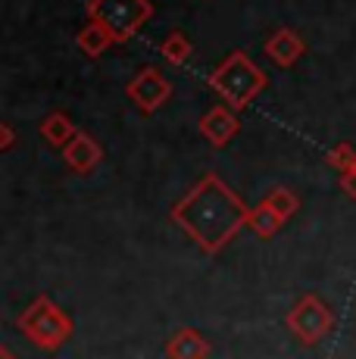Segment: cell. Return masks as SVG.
<instances>
[{
    "label": "cell",
    "mask_w": 356,
    "mask_h": 359,
    "mask_svg": "<svg viewBox=\"0 0 356 359\" xmlns=\"http://www.w3.org/2000/svg\"><path fill=\"white\" fill-rule=\"evenodd\" d=\"M85 13L88 22H97L100 29H107L116 44H125L153 16V4L150 0H88Z\"/></svg>",
    "instance_id": "obj_4"
},
{
    "label": "cell",
    "mask_w": 356,
    "mask_h": 359,
    "mask_svg": "<svg viewBox=\"0 0 356 359\" xmlns=\"http://www.w3.org/2000/svg\"><path fill=\"white\" fill-rule=\"evenodd\" d=\"M63 163L75 175H91V172L104 163V147H100V141L91 131H78L63 147Z\"/></svg>",
    "instance_id": "obj_8"
},
{
    "label": "cell",
    "mask_w": 356,
    "mask_h": 359,
    "mask_svg": "<svg viewBox=\"0 0 356 359\" xmlns=\"http://www.w3.org/2000/svg\"><path fill=\"white\" fill-rule=\"evenodd\" d=\"M207 85L225 107L241 113V109H247L250 103L269 88V79H266L263 69L250 60L247 50H231L228 57L219 60V63L210 69Z\"/></svg>",
    "instance_id": "obj_2"
},
{
    "label": "cell",
    "mask_w": 356,
    "mask_h": 359,
    "mask_svg": "<svg viewBox=\"0 0 356 359\" xmlns=\"http://www.w3.org/2000/svg\"><path fill=\"white\" fill-rule=\"evenodd\" d=\"M13 147H16V128H13L10 122H0V150L10 154Z\"/></svg>",
    "instance_id": "obj_17"
},
{
    "label": "cell",
    "mask_w": 356,
    "mask_h": 359,
    "mask_svg": "<svg viewBox=\"0 0 356 359\" xmlns=\"http://www.w3.org/2000/svg\"><path fill=\"white\" fill-rule=\"evenodd\" d=\"M285 325L303 347H316L334 328V313L319 294H303L285 316Z\"/></svg>",
    "instance_id": "obj_5"
},
{
    "label": "cell",
    "mask_w": 356,
    "mask_h": 359,
    "mask_svg": "<svg viewBox=\"0 0 356 359\" xmlns=\"http://www.w3.org/2000/svg\"><path fill=\"white\" fill-rule=\"evenodd\" d=\"M325 163L331 165V169H338V172H350L353 163H356V147H353L350 141L334 144V147L325 154Z\"/></svg>",
    "instance_id": "obj_16"
},
{
    "label": "cell",
    "mask_w": 356,
    "mask_h": 359,
    "mask_svg": "<svg viewBox=\"0 0 356 359\" xmlns=\"http://www.w3.org/2000/svg\"><path fill=\"white\" fill-rule=\"evenodd\" d=\"M353 172H356V163H353Z\"/></svg>",
    "instance_id": "obj_20"
},
{
    "label": "cell",
    "mask_w": 356,
    "mask_h": 359,
    "mask_svg": "<svg viewBox=\"0 0 356 359\" xmlns=\"http://www.w3.org/2000/svg\"><path fill=\"white\" fill-rule=\"evenodd\" d=\"M247 212L241 194L210 169L175 200L169 219L191 244H197L207 257H216L238 238V231L247 229Z\"/></svg>",
    "instance_id": "obj_1"
},
{
    "label": "cell",
    "mask_w": 356,
    "mask_h": 359,
    "mask_svg": "<svg viewBox=\"0 0 356 359\" xmlns=\"http://www.w3.org/2000/svg\"><path fill=\"white\" fill-rule=\"evenodd\" d=\"M38 131H41V137H44V144H50V147H60V150H63L75 135H78V128L72 126V119L63 113V109H53L50 116H44Z\"/></svg>",
    "instance_id": "obj_11"
},
{
    "label": "cell",
    "mask_w": 356,
    "mask_h": 359,
    "mask_svg": "<svg viewBox=\"0 0 356 359\" xmlns=\"http://www.w3.org/2000/svg\"><path fill=\"white\" fill-rule=\"evenodd\" d=\"M191 53H194V44H191V38L184 32H169L166 38L160 41V57L166 60L169 66H184L191 60Z\"/></svg>",
    "instance_id": "obj_14"
},
{
    "label": "cell",
    "mask_w": 356,
    "mask_h": 359,
    "mask_svg": "<svg viewBox=\"0 0 356 359\" xmlns=\"http://www.w3.org/2000/svg\"><path fill=\"white\" fill-rule=\"evenodd\" d=\"M75 47H78L88 60H97V57H104L109 47H116V41H113V34L107 29H100L97 22H85V29L75 34Z\"/></svg>",
    "instance_id": "obj_13"
},
{
    "label": "cell",
    "mask_w": 356,
    "mask_h": 359,
    "mask_svg": "<svg viewBox=\"0 0 356 359\" xmlns=\"http://www.w3.org/2000/svg\"><path fill=\"white\" fill-rule=\"evenodd\" d=\"M263 50H266V57H269L278 69H291V66H297L300 60L306 57V41L300 38L294 29L282 25V29H275L269 38H266Z\"/></svg>",
    "instance_id": "obj_9"
},
{
    "label": "cell",
    "mask_w": 356,
    "mask_h": 359,
    "mask_svg": "<svg viewBox=\"0 0 356 359\" xmlns=\"http://www.w3.org/2000/svg\"><path fill=\"white\" fill-rule=\"evenodd\" d=\"M125 94H128V100H132L144 116H150V113H156V109H160L169 97H172V81L166 79V72H163V69L144 66L141 72L128 81Z\"/></svg>",
    "instance_id": "obj_6"
},
{
    "label": "cell",
    "mask_w": 356,
    "mask_h": 359,
    "mask_svg": "<svg viewBox=\"0 0 356 359\" xmlns=\"http://www.w3.org/2000/svg\"><path fill=\"white\" fill-rule=\"evenodd\" d=\"M0 353H4V359H16V356H13V350H10V347H4Z\"/></svg>",
    "instance_id": "obj_19"
},
{
    "label": "cell",
    "mask_w": 356,
    "mask_h": 359,
    "mask_svg": "<svg viewBox=\"0 0 356 359\" xmlns=\"http://www.w3.org/2000/svg\"><path fill=\"white\" fill-rule=\"evenodd\" d=\"M341 191H344L350 200H356V172H341Z\"/></svg>",
    "instance_id": "obj_18"
},
{
    "label": "cell",
    "mask_w": 356,
    "mask_h": 359,
    "mask_svg": "<svg viewBox=\"0 0 356 359\" xmlns=\"http://www.w3.org/2000/svg\"><path fill=\"white\" fill-rule=\"evenodd\" d=\"M197 131L203 135V141H207L210 147H225V144H231L238 137V131H241V116H238V109L219 103V107H210L207 113L197 119Z\"/></svg>",
    "instance_id": "obj_7"
},
{
    "label": "cell",
    "mask_w": 356,
    "mask_h": 359,
    "mask_svg": "<svg viewBox=\"0 0 356 359\" xmlns=\"http://www.w3.org/2000/svg\"><path fill=\"white\" fill-rule=\"evenodd\" d=\"M285 222H287V219L278 216V212L272 210L266 200H259V203L250 206V212H247V229L256 234V238H263V241L275 238V234L285 229Z\"/></svg>",
    "instance_id": "obj_12"
},
{
    "label": "cell",
    "mask_w": 356,
    "mask_h": 359,
    "mask_svg": "<svg viewBox=\"0 0 356 359\" xmlns=\"http://www.w3.org/2000/svg\"><path fill=\"white\" fill-rule=\"evenodd\" d=\"M210 341L197 328H178L166 341V356L169 359H207L210 356Z\"/></svg>",
    "instance_id": "obj_10"
},
{
    "label": "cell",
    "mask_w": 356,
    "mask_h": 359,
    "mask_svg": "<svg viewBox=\"0 0 356 359\" xmlns=\"http://www.w3.org/2000/svg\"><path fill=\"white\" fill-rule=\"evenodd\" d=\"M16 328L41 350H60L72 337V319L47 294H38L16 316Z\"/></svg>",
    "instance_id": "obj_3"
},
{
    "label": "cell",
    "mask_w": 356,
    "mask_h": 359,
    "mask_svg": "<svg viewBox=\"0 0 356 359\" xmlns=\"http://www.w3.org/2000/svg\"><path fill=\"white\" fill-rule=\"evenodd\" d=\"M263 200H266V203H269L272 210H275L282 219H291L294 212L300 210V197L294 194L291 188H272V191H269V194H266Z\"/></svg>",
    "instance_id": "obj_15"
}]
</instances>
